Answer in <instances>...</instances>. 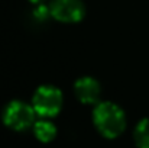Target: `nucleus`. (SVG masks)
<instances>
[{
  "mask_svg": "<svg viewBox=\"0 0 149 148\" xmlns=\"http://www.w3.org/2000/svg\"><path fill=\"white\" fill-rule=\"evenodd\" d=\"M32 128H33L35 137H36L41 142H49V141H52V140L55 138V135H56V128H55V125H54L51 121H48L47 118H44V119H41V121H36Z\"/></svg>",
  "mask_w": 149,
  "mask_h": 148,
  "instance_id": "obj_6",
  "label": "nucleus"
},
{
  "mask_svg": "<svg viewBox=\"0 0 149 148\" xmlns=\"http://www.w3.org/2000/svg\"><path fill=\"white\" fill-rule=\"evenodd\" d=\"M133 140L138 148H149V119L138 122L133 131Z\"/></svg>",
  "mask_w": 149,
  "mask_h": 148,
  "instance_id": "obj_7",
  "label": "nucleus"
},
{
  "mask_svg": "<svg viewBox=\"0 0 149 148\" xmlns=\"http://www.w3.org/2000/svg\"><path fill=\"white\" fill-rule=\"evenodd\" d=\"M32 106L41 118H52L58 115L62 106V93L55 86H41L36 89L33 97H32Z\"/></svg>",
  "mask_w": 149,
  "mask_h": 148,
  "instance_id": "obj_3",
  "label": "nucleus"
},
{
  "mask_svg": "<svg viewBox=\"0 0 149 148\" xmlns=\"http://www.w3.org/2000/svg\"><path fill=\"white\" fill-rule=\"evenodd\" d=\"M93 122L104 138H116L126 128V115L123 109L113 102L97 103L93 112Z\"/></svg>",
  "mask_w": 149,
  "mask_h": 148,
  "instance_id": "obj_1",
  "label": "nucleus"
},
{
  "mask_svg": "<svg viewBox=\"0 0 149 148\" xmlns=\"http://www.w3.org/2000/svg\"><path fill=\"white\" fill-rule=\"evenodd\" d=\"M49 12L59 22L75 23L84 18L86 7L81 0H52Z\"/></svg>",
  "mask_w": 149,
  "mask_h": 148,
  "instance_id": "obj_4",
  "label": "nucleus"
},
{
  "mask_svg": "<svg viewBox=\"0 0 149 148\" xmlns=\"http://www.w3.org/2000/svg\"><path fill=\"white\" fill-rule=\"evenodd\" d=\"M74 93L81 103L93 105L97 103L101 93L99 81L93 77H81L74 84Z\"/></svg>",
  "mask_w": 149,
  "mask_h": 148,
  "instance_id": "obj_5",
  "label": "nucleus"
},
{
  "mask_svg": "<svg viewBox=\"0 0 149 148\" xmlns=\"http://www.w3.org/2000/svg\"><path fill=\"white\" fill-rule=\"evenodd\" d=\"M36 112L32 105H28L22 100L10 102L3 110V122L7 128L13 131H25L33 126Z\"/></svg>",
  "mask_w": 149,
  "mask_h": 148,
  "instance_id": "obj_2",
  "label": "nucleus"
},
{
  "mask_svg": "<svg viewBox=\"0 0 149 148\" xmlns=\"http://www.w3.org/2000/svg\"><path fill=\"white\" fill-rule=\"evenodd\" d=\"M29 1H32V3H41L42 0H29Z\"/></svg>",
  "mask_w": 149,
  "mask_h": 148,
  "instance_id": "obj_8",
  "label": "nucleus"
}]
</instances>
